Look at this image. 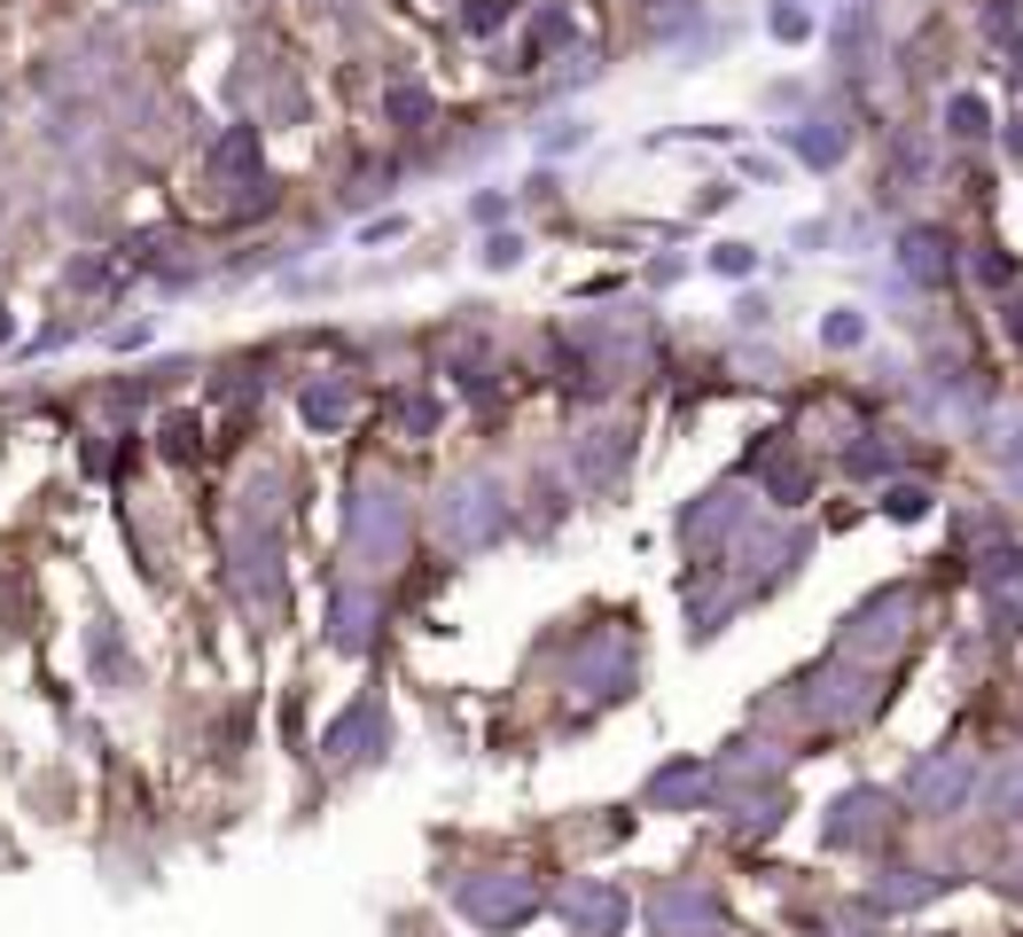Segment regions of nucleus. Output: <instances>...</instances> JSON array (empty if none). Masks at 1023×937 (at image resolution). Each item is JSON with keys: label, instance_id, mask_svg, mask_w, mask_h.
Returning a JSON list of instances; mask_svg holds the SVG:
<instances>
[{"label": "nucleus", "instance_id": "nucleus-1", "mask_svg": "<svg viewBox=\"0 0 1023 937\" xmlns=\"http://www.w3.org/2000/svg\"><path fill=\"white\" fill-rule=\"evenodd\" d=\"M954 133H984V102L961 95V102H954Z\"/></svg>", "mask_w": 1023, "mask_h": 937}]
</instances>
